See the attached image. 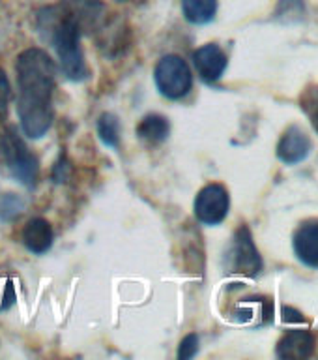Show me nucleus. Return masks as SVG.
<instances>
[{
    "label": "nucleus",
    "mask_w": 318,
    "mask_h": 360,
    "mask_svg": "<svg viewBox=\"0 0 318 360\" xmlns=\"http://www.w3.org/2000/svg\"><path fill=\"white\" fill-rule=\"evenodd\" d=\"M314 353V336L305 328L286 332L275 347V354L283 360L309 359Z\"/></svg>",
    "instance_id": "1a4fd4ad"
},
{
    "label": "nucleus",
    "mask_w": 318,
    "mask_h": 360,
    "mask_svg": "<svg viewBox=\"0 0 318 360\" xmlns=\"http://www.w3.org/2000/svg\"><path fill=\"white\" fill-rule=\"evenodd\" d=\"M182 11L191 25H208L218 13V0H182Z\"/></svg>",
    "instance_id": "4468645a"
},
{
    "label": "nucleus",
    "mask_w": 318,
    "mask_h": 360,
    "mask_svg": "<svg viewBox=\"0 0 318 360\" xmlns=\"http://www.w3.org/2000/svg\"><path fill=\"white\" fill-rule=\"evenodd\" d=\"M311 152V141L300 126H291L277 143V158L286 165L303 162Z\"/></svg>",
    "instance_id": "6e6552de"
},
{
    "label": "nucleus",
    "mask_w": 318,
    "mask_h": 360,
    "mask_svg": "<svg viewBox=\"0 0 318 360\" xmlns=\"http://www.w3.org/2000/svg\"><path fill=\"white\" fill-rule=\"evenodd\" d=\"M17 115L30 139H41L49 131L55 109L56 68L44 49L28 47L17 56Z\"/></svg>",
    "instance_id": "f257e3e1"
},
{
    "label": "nucleus",
    "mask_w": 318,
    "mask_h": 360,
    "mask_svg": "<svg viewBox=\"0 0 318 360\" xmlns=\"http://www.w3.org/2000/svg\"><path fill=\"white\" fill-rule=\"evenodd\" d=\"M10 100H11L10 81H8V77H6L4 70L0 68V120L6 117V111H8Z\"/></svg>",
    "instance_id": "6ab92c4d"
},
{
    "label": "nucleus",
    "mask_w": 318,
    "mask_h": 360,
    "mask_svg": "<svg viewBox=\"0 0 318 360\" xmlns=\"http://www.w3.org/2000/svg\"><path fill=\"white\" fill-rule=\"evenodd\" d=\"M53 227L47 219L44 218H32L28 219V224L22 229V242L27 246L28 252L41 255V253L49 252L53 246Z\"/></svg>",
    "instance_id": "f8f14e48"
},
{
    "label": "nucleus",
    "mask_w": 318,
    "mask_h": 360,
    "mask_svg": "<svg viewBox=\"0 0 318 360\" xmlns=\"http://www.w3.org/2000/svg\"><path fill=\"white\" fill-rule=\"evenodd\" d=\"M193 64L199 77L204 83L212 84L223 77L227 70V55L218 44H206L193 53Z\"/></svg>",
    "instance_id": "0eeeda50"
},
{
    "label": "nucleus",
    "mask_w": 318,
    "mask_h": 360,
    "mask_svg": "<svg viewBox=\"0 0 318 360\" xmlns=\"http://www.w3.org/2000/svg\"><path fill=\"white\" fill-rule=\"evenodd\" d=\"M294 253L307 266L318 269V221L303 224L294 235Z\"/></svg>",
    "instance_id": "9b49d317"
},
{
    "label": "nucleus",
    "mask_w": 318,
    "mask_h": 360,
    "mask_svg": "<svg viewBox=\"0 0 318 360\" xmlns=\"http://www.w3.org/2000/svg\"><path fill=\"white\" fill-rule=\"evenodd\" d=\"M36 28L45 44H49L55 49L62 73L69 81H83L88 77V68L79 44L81 28L77 19L66 6H45L38 10Z\"/></svg>",
    "instance_id": "f03ea898"
},
{
    "label": "nucleus",
    "mask_w": 318,
    "mask_h": 360,
    "mask_svg": "<svg viewBox=\"0 0 318 360\" xmlns=\"http://www.w3.org/2000/svg\"><path fill=\"white\" fill-rule=\"evenodd\" d=\"M64 6L77 19L79 28L88 34L98 32L105 21V6L101 0H64Z\"/></svg>",
    "instance_id": "9d476101"
},
{
    "label": "nucleus",
    "mask_w": 318,
    "mask_h": 360,
    "mask_svg": "<svg viewBox=\"0 0 318 360\" xmlns=\"http://www.w3.org/2000/svg\"><path fill=\"white\" fill-rule=\"evenodd\" d=\"M300 103H302V109L305 111V115H307L318 134V86L313 84V86H307V89L303 90Z\"/></svg>",
    "instance_id": "f3484780"
},
{
    "label": "nucleus",
    "mask_w": 318,
    "mask_h": 360,
    "mask_svg": "<svg viewBox=\"0 0 318 360\" xmlns=\"http://www.w3.org/2000/svg\"><path fill=\"white\" fill-rule=\"evenodd\" d=\"M22 210H25V199L21 195H17L13 191L0 195V221L10 224L21 216Z\"/></svg>",
    "instance_id": "dca6fc26"
},
{
    "label": "nucleus",
    "mask_w": 318,
    "mask_h": 360,
    "mask_svg": "<svg viewBox=\"0 0 318 360\" xmlns=\"http://www.w3.org/2000/svg\"><path fill=\"white\" fill-rule=\"evenodd\" d=\"M283 319L286 321V323H303V317L300 311H296V309L292 308H283Z\"/></svg>",
    "instance_id": "aec40b11"
},
{
    "label": "nucleus",
    "mask_w": 318,
    "mask_h": 360,
    "mask_svg": "<svg viewBox=\"0 0 318 360\" xmlns=\"http://www.w3.org/2000/svg\"><path fill=\"white\" fill-rule=\"evenodd\" d=\"M0 158L10 173L15 176L22 186L34 188L38 182L39 163L38 158L34 156L27 143L22 141L13 126L0 128Z\"/></svg>",
    "instance_id": "7ed1b4c3"
},
{
    "label": "nucleus",
    "mask_w": 318,
    "mask_h": 360,
    "mask_svg": "<svg viewBox=\"0 0 318 360\" xmlns=\"http://www.w3.org/2000/svg\"><path fill=\"white\" fill-rule=\"evenodd\" d=\"M168 131H171V124L163 115H157V112H152V115H146L143 120L137 126V135L139 139L150 143V145H157V143H163V141L168 137Z\"/></svg>",
    "instance_id": "ddd939ff"
},
{
    "label": "nucleus",
    "mask_w": 318,
    "mask_h": 360,
    "mask_svg": "<svg viewBox=\"0 0 318 360\" xmlns=\"http://www.w3.org/2000/svg\"><path fill=\"white\" fill-rule=\"evenodd\" d=\"M199 351V336L197 334H187V336L180 342L178 347V359L180 360H187L193 359Z\"/></svg>",
    "instance_id": "a211bd4d"
},
{
    "label": "nucleus",
    "mask_w": 318,
    "mask_h": 360,
    "mask_svg": "<svg viewBox=\"0 0 318 360\" xmlns=\"http://www.w3.org/2000/svg\"><path fill=\"white\" fill-rule=\"evenodd\" d=\"M225 266L230 274H241L255 278L263 270V259L258 255V250L253 242L251 231L246 225H241L236 231L230 242V248L225 255Z\"/></svg>",
    "instance_id": "39448f33"
},
{
    "label": "nucleus",
    "mask_w": 318,
    "mask_h": 360,
    "mask_svg": "<svg viewBox=\"0 0 318 360\" xmlns=\"http://www.w3.org/2000/svg\"><path fill=\"white\" fill-rule=\"evenodd\" d=\"M2 300H4V302L0 304V309L11 308V304L15 302V292H13V285H11V283H8V285H6V295Z\"/></svg>",
    "instance_id": "412c9836"
},
{
    "label": "nucleus",
    "mask_w": 318,
    "mask_h": 360,
    "mask_svg": "<svg viewBox=\"0 0 318 360\" xmlns=\"http://www.w3.org/2000/svg\"><path fill=\"white\" fill-rule=\"evenodd\" d=\"M230 208L229 191L223 184L204 186L195 199V216L204 225H219Z\"/></svg>",
    "instance_id": "423d86ee"
},
{
    "label": "nucleus",
    "mask_w": 318,
    "mask_h": 360,
    "mask_svg": "<svg viewBox=\"0 0 318 360\" xmlns=\"http://www.w3.org/2000/svg\"><path fill=\"white\" fill-rule=\"evenodd\" d=\"M98 135L103 141V145L118 148L120 145V120L112 112H103L98 118Z\"/></svg>",
    "instance_id": "2eb2a0df"
},
{
    "label": "nucleus",
    "mask_w": 318,
    "mask_h": 360,
    "mask_svg": "<svg viewBox=\"0 0 318 360\" xmlns=\"http://www.w3.org/2000/svg\"><path fill=\"white\" fill-rule=\"evenodd\" d=\"M117 2H129V0H117Z\"/></svg>",
    "instance_id": "4be33fe9"
},
{
    "label": "nucleus",
    "mask_w": 318,
    "mask_h": 360,
    "mask_svg": "<svg viewBox=\"0 0 318 360\" xmlns=\"http://www.w3.org/2000/svg\"><path fill=\"white\" fill-rule=\"evenodd\" d=\"M154 81L161 96L168 100H182L193 89L191 68L178 55H167L157 62L154 70Z\"/></svg>",
    "instance_id": "20e7f679"
}]
</instances>
